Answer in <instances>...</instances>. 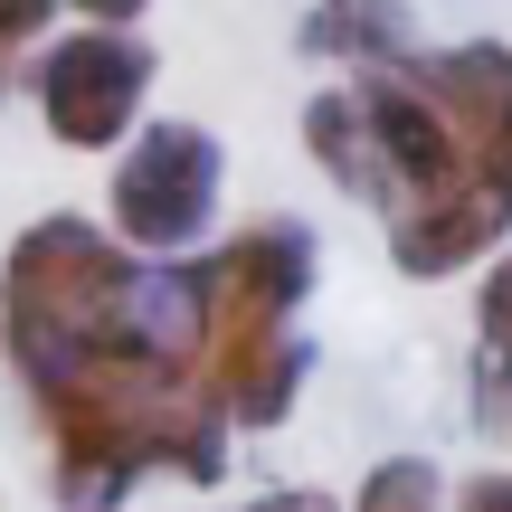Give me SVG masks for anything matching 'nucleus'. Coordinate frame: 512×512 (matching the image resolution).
I'll return each instance as SVG.
<instances>
[{"label": "nucleus", "instance_id": "f03ea898", "mask_svg": "<svg viewBox=\"0 0 512 512\" xmlns=\"http://www.w3.org/2000/svg\"><path fill=\"white\" fill-rule=\"evenodd\" d=\"M29 408L48 418L57 503L67 512H114L143 475H190V484L228 475V427L152 351H95V361L38 380Z\"/></svg>", "mask_w": 512, "mask_h": 512}, {"label": "nucleus", "instance_id": "6e6552de", "mask_svg": "<svg viewBox=\"0 0 512 512\" xmlns=\"http://www.w3.org/2000/svg\"><path fill=\"white\" fill-rule=\"evenodd\" d=\"M304 152H313V171L323 181H342L351 200H389V181H380V152H370V133H361V105H351V86H323L304 105Z\"/></svg>", "mask_w": 512, "mask_h": 512}, {"label": "nucleus", "instance_id": "423d86ee", "mask_svg": "<svg viewBox=\"0 0 512 512\" xmlns=\"http://www.w3.org/2000/svg\"><path fill=\"white\" fill-rule=\"evenodd\" d=\"M408 86L437 105L446 143H456L475 200L512 209V48L503 38H456V48H418Z\"/></svg>", "mask_w": 512, "mask_h": 512}, {"label": "nucleus", "instance_id": "39448f33", "mask_svg": "<svg viewBox=\"0 0 512 512\" xmlns=\"http://www.w3.org/2000/svg\"><path fill=\"white\" fill-rule=\"evenodd\" d=\"M38 114L67 152H105L143 124V95H152V48L133 29H57L38 48Z\"/></svg>", "mask_w": 512, "mask_h": 512}, {"label": "nucleus", "instance_id": "20e7f679", "mask_svg": "<svg viewBox=\"0 0 512 512\" xmlns=\"http://www.w3.org/2000/svg\"><path fill=\"white\" fill-rule=\"evenodd\" d=\"M219 181H228V152L209 124H143L124 143V162H114V228L105 238L143 266V256H181L200 238L209 219H219Z\"/></svg>", "mask_w": 512, "mask_h": 512}, {"label": "nucleus", "instance_id": "f8f14e48", "mask_svg": "<svg viewBox=\"0 0 512 512\" xmlns=\"http://www.w3.org/2000/svg\"><path fill=\"white\" fill-rule=\"evenodd\" d=\"M48 38H57V10H48V0H0V95H10L19 57L48 48Z\"/></svg>", "mask_w": 512, "mask_h": 512}, {"label": "nucleus", "instance_id": "4468645a", "mask_svg": "<svg viewBox=\"0 0 512 512\" xmlns=\"http://www.w3.org/2000/svg\"><path fill=\"white\" fill-rule=\"evenodd\" d=\"M256 512H342V503H332V494H266Z\"/></svg>", "mask_w": 512, "mask_h": 512}, {"label": "nucleus", "instance_id": "9d476101", "mask_svg": "<svg viewBox=\"0 0 512 512\" xmlns=\"http://www.w3.org/2000/svg\"><path fill=\"white\" fill-rule=\"evenodd\" d=\"M475 332H484V427L512 437V256L484 275V304H475Z\"/></svg>", "mask_w": 512, "mask_h": 512}, {"label": "nucleus", "instance_id": "1a4fd4ad", "mask_svg": "<svg viewBox=\"0 0 512 512\" xmlns=\"http://www.w3.org/2000/svg\"><path fill=\"white\" fill-rule=\"evenodd\" d=\"M304 57H342L351 76H380L418 57V29L399 10H313L304 19Z\"/></svg>", "mask_w": 512, "mask_h": 512}, {"label": "nucleus", "instance_id": "0eeeda50", "mask_svg": "<svg viewBox=\"0 0 512 512\" xmlns=\"http://www.w3.org/2000/svg\"><path fill=\"white\" fill-rule=\"evenodd\" d=\"M512 238V209L494 200H446V209H399L389 219V266L399 275H418V285H437V275H465V266H484Z\"/></svg>", "mask_w": 512, "mask_h": 512}, {"label": "nucleus", "instance_id": "9b49d317", "mask_svg": "<svg viewBox=\"0 0 512 512\" xmlns=\"http://www.w3.org/2000/svg\"><path fill=\"white\" fill-rule=\"evenodd\" d=\"M437 503H446V484H437V465H427V456H389V465H370L361 494H351V512H437Z\"/></svg>", "mask_w": 512, "mask_h": 512}, {"label": "nucleus", "instance_id": "7ed1b4c3", "mask_svg": "<svg viewBox=\"0 0 512 512\" xmlns=\"http://www.w3.org/2000/svg\"><path fill=\"white\" fill-rule=\"evenodd\" d=\"M190 285V361L181 380L209 399L219 427H285L294 389H304V313L313 294V228L304 219H256L228 247H209L200 266H181Z\"/></svg>", "mask_w": 512, "mask_h": 512}, {"label": "nucleus", "instance_id": "ddd939ff", "mask_svg": "<svg viewBox=\"0 0 512 512\" xmlns=\"http://www.w3.org/2000/svg\"><path fill=\"white\" fill-rule=\"evenodd\" d=\"M446 512H512V465H484V475H465Z\"/></svg>", "mask_w": 512, "mask_h": 512}, {"label": "nucleus", "instance_id": "f257e3e1", "mask_svg": "<svg viewBox=\"0 0 512 512\" xmlns=\"http://www.w3.org/2000/svg\"><path fill=\"white\" fill-rule=\"evenodd\" d=\"M0 351L19 380L95 361V351H152L181 370L190 361V285L181 266H133L105 228L86 219H38L0 256Z\"/></svg>", "mask_w": 512, "mask_h": 512}]
</instances>
